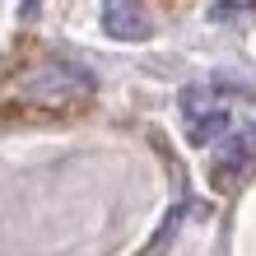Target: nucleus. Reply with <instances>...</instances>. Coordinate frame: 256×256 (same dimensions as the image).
I'll use <instances>...</instances> for the list:
<instances>
[{
  "instance_id": "f03ea898",
  "label": "nucleus",
  "mask_w": 256,
  "mask_h": 256,
  "mask_svg": "<svg viewBox=\"0 0 256 256\" xmlns=\"http://www.w3.org/2000/svg\"><path fill=\"white\" fill-rule=\"evenodd\" d=\"M24 94L47 102V108H74L94 94V74L84 66H70V61H47V66H33L24 80Z\"/></svg>"
},
{
  "instance_id": "20e7f679",
  "label": "nucleus",
  "mask_w": 256,
  "mask_h": 256,
  "mask_svg": "<svg viewBox=\"0 0 256 256\" xmlns=\"http://www.w3.org/2000/svg\"><path fill=\"white\" fill-rule=\"evenodd\" d=\"M102 33L116 42H144L149 38V14L140 0H102Z\"/></svg>"
},
{
  "instance_id": "f257e3e1",
  "label": "nucleus",
  "mask_w": 256,
  "mask_h": 256,
  "mask_svg": "<svg viewBox=\"0 0 256 256\" xmlns=\"http://www.w3.org/2000/svg\"><path fill=\"white\" fill-rule=\"evenodd\" d=\"M247 88H233L224 80H210V84H191L182 88V122H186V140L191 144H219L228 140V112L233 102L242 98Z\"/></svg>"
},
{
  "instance_id": "39448f33",
  "label": "nucleus",
  "mask_w": 256,
  "mask_h": 256,
  "mask_svg": "<svg viewBox=\"0 0 256 256\" xmlns=\"http://www.w3.org/2000/svg\"><path fill=\"white\" fill-rule=\"evenodd\" d=\"M19 10H24V19H33V14H38V0H24Z\"/></svg>"
},
{
  "instance_id": "7ed1b4c3",
  "label": "nucleus",
  "mask_w": 256,
  "mask_h": 256,
  "mask_svg": "<svg viewBox=\"0 0 256 256\" xmlns=\"http://www.w3.org/2000/svg\"><path fill=\"white\" fill-rule=\"evenodd\" d=\"M252 168H256V140L247 130H233L228 140L214 149V158H210V182L219 191H233Z\"/></svg>"
}]
</instances>
